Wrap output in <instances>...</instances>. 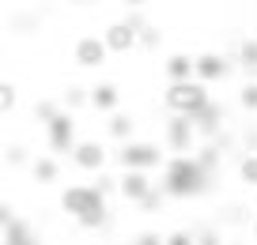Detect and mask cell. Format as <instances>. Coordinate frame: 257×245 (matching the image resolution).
I'll use <instances>...</instances> for the list:
<instances>
[{
    "label": "cell",
    "instance_id": "obj_16",
    "mask_svg": "<svg viewBox=\"0 0 257 245\" xmlns=\"http://www.w3.org/2000/svg\"><path fill=\"white\" fill-rule=\"evenodd\" d=\"M133 132H137V121H133V113H110V121H106V136L117 143H128L133 140Z\"/></svg>",
    "mask_w": 257,
    "mask_h": 245
},
{
    "label": "cell",
    "instance_id": "obj_17",
    "mask_svg": "<svg viewBox=\"0 0 257 245\" xmlns=\"http://www.w3.org/2000/svg\"><path fill=\"white\" fill-rule=\"evenodd\" d=\"M87 106H91V87H83V83H68V87H64V95H61V110L80 113V110H87Z\"/></svg>",
    "mask_w": 257,
    "mask_h": 245
},
{
    "label": "cell",
    "instance_id": "obj_15",
    "mask_svg": "<svg viewBox=\"0 0 257 245\" xmlns=\"http://www.w3.org/2000/svg\"><path fill=\"white\" fill-rule=\"evenodd\" d=\"M163 76H167V83H185V79H193V57L189 53H170L167 61H163Z\"/></svg>",
    "mask_w": 257,
    "mask_h": 245
},
{
    "label": "cell",
    "instance_id": "obj_3",
    "mask_svg": "<svg viewBox=\"0 0 257 245\" xmlns=\"http://www.w3.org/2000/svg\"><path fill=\"white\" fill-rule=\"evenodd\" d=\"M208 102H212V87H204L201 79L167 83V91H163V106H167V113H178V117H197Z\"/></svg>",
    "mask_w": 257,
    "mask_h": 245
},
{
    "label": "cell",
    "instance_id": "obj_5",
    "mask_svg": "<svg viewBox=\"0 0 257 245\" xmlns=\"http://www.w3.org/2000/svg\"><path fill=\"white\" fill-rule=\"evenodd\" d=\"M193 147H197V128H193V121L170 113L167 125H163V151H167V155H193Z\"/></svg>",
    "mask_w": 257,
    "mask_h": 245
},
{
    "label": "cell",
    "instance_id": "obj_4",
    "mask_svg": "<svg viewBox=\"0 0 257 245\" xmlns=\"http://www.w3.org/2000/svg\"><path fill=\"white\" fill-rule=\"evenodd\" d=\"M113 162L121 170H144V174H152V170H159L167 162V151L152 140H128V143H117Z\"/></svg>",
    "mask_w": 257,
    "mask_h": 245
},
{
    "label": "cell",
    "instance_id": "obj_20",
    "mask_svg": "<svg viewBox=\"0 0 257 245\" xmlns=\"http://www.w3.org/2000/svg\"><path fill=\"white\" fill-rule=\"evenodd\" d=\"M16 106H19V87L12 83V79H0V117L12 113Z\"/></svg>",
    "mask_w": 257,
    "mask_h": 245
},
{
    "label": "cell",
    "instance_id": "obj_36",
    "mask_svg": "<svg viewBox=\"0 0 257 245\" xmlns=\"http://www.w3.org/2000/svg\"><path fill=\"white\" fill-rule=\"evenodd\" d=\"M0 64H4V42H0Z\"/></svg>",
    "mask_w": 257,
    "mask_h": 245
},
{
    "label": "cell",
    "instance_id": "obj_32",
    "mask_svg": "<svg viewBox=\"0 0 257 245\" xmlns=\"http://www.w3.org/2000/svg\"><path fill=\"white\" fill-rule=\"evenodd\" d=\"M12 219H16V215H12V207H4V200H0V234H4V226H8Z\"/></svg>",
    "mask_w": 257,
    "mask_h": 245
},
{
    "label": "cell",
    "instance_id": "obj_12",
    "mask_svg": "<svg viewBox=\"0 0 257 245\" xmlns=\"http://www.w3.org/2000/svg\"><path fill=\"white\" fill-rule=\"evenodd\" d=\"M193 121V128H197V136H204V140H219V132H223V121H227V113H223V106L212 98L208 106H204L197 117H189Z\"/></svg>",
    "mask_w": 257,
    "mask_h": 245
},
{
    "label": "cell",
    "instance_id": "obj_24",
    "mask_svg": "<svg viewBox=\"0 0 257 245\" xmlns=\"http://www.w3.org/2000/svg\"><path fill=\"white\" fill-rule=\"evenodd\" d=\"M4 162H8V166H27L31 155H27L23 143H8V147H4Z\"/></svg>",
    "mask_w": 257,
    "mask_h": 245
},
{
    "label": "cell",
    "instance_id": "obj_21",
    "mask_svg": "<svg viewBox=\"0 0 257 245\" xmlns=\"http://www.w3.org/2000/svg\"><path fill=\"white\" fill-rule=\"evenodd\" d=\"M238 181L257 185V151H246V155L238 158Z\"/></svg>",
    "mask_w": 257,
    "mask_h": 245
},
{
    "label": "cell",
    "instance_id": "obj_18",
    "mask_svg": "<svg viewBox=\"0 0 257 245\" xmlns=\"http://www.w3.org/2000/svg\"><path fill=\"white\" fill-rule=\"evenodd\" d=\"M31 177L38 185H53L57 177H61V166H57V158L53 155H38V158H31Z\"/></svg>",
    "mask_w": 257,
    "mask_h": 245
},
{
    "label": "cell",
    "instance_id": "obj_19",
    "mask_svg": "<svg viewBox=\"0 0 257 245\" xmlns=\"http://www.w3.org/2000/svg\"><path fill=\"white\" fill-rule=\"evenodd\" d=\"M238 68L246 72V79H257V38H242V46H238Z\"/></svg>",
    "mask_w": 257,
    "mask_h": 245
},
{
    "label": "cell",
    "instance_id": "obj_8",
    "mask_svg": "<svg viewBox=\"0 0 257 245\" xmlns=\"http://www.w3.org/2000/svg\"><path fill=\"white\" fill-rule=\"evenodd\" d=\"M72 61H76V68H87V72L102 68L110 61V49L102 46V34H80L72 42Z\"/></svg>",
    "mask_w": 257,
    "mask_h": 245
},
{
    "label": "cell",
    "instance_id": "obj_23",
    "mask_svg": "<svg viewBox=\"0 0 257 245\" xmlns=\"http://www.w3.org/2000/svg\"><path fill=\"white\" fill-rule=\"evenodd\" d=\"M57 113H61V106H57L53 98H38V102H34V117H38L42 125H49V121H53Z\"/></svg>",
    "mask_w": 257,
    "mask_h": 245
},
{
    "label": "cell",
    "instance_id": "obj_33",
    "mask_svg": "<svg viewBox=\"0 0 257 245\" xmlns=\"http://www.w3.org/2000/svg\"><path fill=\"white\" fill-rule=\"evenodd\" d=\"M249 237L257 241V215H253V222H249Z\"/></svg>",
    "mask_w": 257,
    "mask_h": 245
},
{
    "label": "cell",
    "instance_id": "obj_9",
    "mask_svg": "<svg viewBox=\"0 0 257 245\" xmlns=\"http://www.w3.org/2000/svg\"><path fill=\"white\" fill-rule=\"evenodd\" d=\"M106 162H110V151H106L102 140H80V143L72 147V166H76V170L98 174V170H106Z\"/></svg>",
    "mask_w": 257,
    "mask_h": 245
},
{
    "label": "cell",
    "instance_id": "obj_2",
    "mask_svg": "<svg viewBox=\"0 0 257 245\" xmlns=\"http://www.w3.org/2000/svg\"><path fill=\"white\" fill-rule=\"evenodd\" d=\"M61 211H68L83 230H98L110 219V207H106V196L95 189V185H64L61 189Z\"/></svg>",
    "mask_w": 257,
    "mask_h": 245
},
{
    "label": "cell",
    "instance_id": "obj_27",
    "mask_svg": "<svg viewBox=\"0 0 257 245\" xmlns=\"http://www.w3.org/2000/svg\"><path fill=\"white\" fill-rule=\"evenodd\" d=\"M133 245H167V234H159V230H140V234L133 237Z\"/></svg>",
    "mask_w": 257,
    "mask_h": 245
},
{
    "label": "cell",
    "instance_id": "obj_28",
    "mask_svg": "<svg viewBox=\"0 0 257 245\" xmlns=\"http://www.w3.org/2000/svg\"><path fill=\"white\" fill-rule=\"evenodd\" d=\"M167 245H197V234L193 230H174V234H167Z\"/></svg>",
    "mask_w": 257,
    "mask_h": 245
},
{
    "label": "cell",
    "instance_id": "obj_6",
    "mask_svg": "<svg viewBox=\"0 0 257 245\" xmlns=\"http://www.w3.org/2000/svg\"><path fill=\"white\" fill-rule=\"evenodd\" d=\"M76 113H68V110H61L53 121L46 125V143H49V151L53 155H72V147L80 140H76Z\"/></svg>",
    "mask_w": 257,
    "mask_h": 245
},
{
    "label": "cell",
    "instance_id": "obj_25",
    "mask_svg": "<svg viewBox=\"0 0 257 245\" xmlns=\"http://www.w3.org/2000/svg\"><path fill=\"white\" fill-rule=\"evenodd\" d=\"M91 185H95V189L102 192V196H110V192H117V174H110V170H98Z\"/></svg>",
    "mask_w": 257,
    "mask_h": 245
},
{
    "label": "cell",
    "instance_id": "obj_35",
    "mask_svg": "<svg viewBox=\"0 0 257 245\" xmlns=\"http://www.w3.org/2000/svg\"><path fill=\"white\" fill-rule=\"evenodd\" d=\"M72 4H83V8H87V4H98V0H72Z\"/></svg>",
    "mask_w": 257,
    "mask_h": 245
},
{
    "label": "cell",
    "instance_id": "obj_10",
    "mask_svg": "<svg viewBox=\"0 0 257 245\" xmlns=\"http://www.w3.org/2000/svg\"><path fill=\"white\" fill-rule=\"evenodd\" d=\"M102 46L110 49V57H125V53H133V49H140V34L133 31L125 19H113L102 31Z\"/></svg>",
    "mask_w": 257,
    "mask_h": 245
},
{
    "label": "cell",
    "instance_id": "obj_30",
    "mask_svg": "<svg viewBox=\"0 0 257 245\" xmlns=\"http://www.w3.org/2000/svg\"><path fill=\"white\" fill-rule=\"evenodd\" d=\"M12 27H16V31H34V27H38V16H16Z\"/></svg>",
    "mask_w": 257,
    "mask_h": 245
},
{
    "label": "cell",
    "instance_id": "obj_14",
    "mask_svg": "<svg viewBox=\"0 0 257 245\" xmlns=\"http://www.w3.org/2000/svg\"><path fill=\"white\" fill-rule=\"evenodd\" d=\"M0 245H42V241H38V234H34V226L27 219H12L4 226V234H0Z\"/></svg>",
    "mask_w": 257,
    "mask_h": 245
},
{
    "label": "cell",
    "instance_id": "obj_29",
    "mask_svg": "<svg viewBox=\"0 0 257 245\" xmlns=\"http://www.w3.org/2000/svg\"><path fill=\"white\" fill-rule=\"evenodd\" d=\"M197 245H223V237H219V230H201V234H197Z\"/></svg>",
    "mask_w": 257,
    "mask_h": 245
},
{
    "label": "cell",
    "instance_id": "obj_7",
    "mask_svg": "<svg viewBox=\"0 0 257 245\" xmlns=\"http://www.w3.org/2000/svg\"><path fill=\"white\" fill-rule=\"evenodd\" d=\"M234 64L227 61L223 53H216V49H204V53L193 57V79H201L204 87H212V83H223L227 76H231Z\"/></svg>",
    "mask_w": 257,
    "mask_h": 245
},
{
    "label": "cell",
    "instance_id": "obj_11",
    "mask_svg": "<svg viewBox=\"0 0 257 245\" xmlns=\"http://www.w3.org/2000/svg\"><path fill=\"white\" fill-rule=\"evenodd\" d=\"M152 189H155V185H152V177H148L144 170H121V177H117V196H121V200L140 204Z\"/></svg>",
    "mask_w": 257,
    "mask_h": 245
},
{
    "label": "cell",
    "instance_id": "obj_34",
    "mask_svg": "<svg viewBox=\"0 0 257 245\" xmlns=\"http://www.w3.org/2000/svg\"><path fill=\"white\" fill-rule=\"evenodd\" d=\"M125 4H128V8H144L148 0H125Z\"/></svg>",
    "mask_w": 257,
    "mask_h": 245
},
{
    "label": "cell",
    "instance_id": "obj_22",
    "mask_svg": "<svg viewBox=\"0 0 257 245\" xmlns=\"http://www.w3.org/2000/svg\"><path fill=\"white\" fill-rule=\"evenodd\" d=\"M238 106L246 113H257V79H246L238 87Z\"/></svg>",
    "mask_w": 257,
    "mask_h": 245
},
{
    "label": "cell",
    "instance_id": "obj_26",
    "mask_svg": "<svg viewBox=\"0 0 257 245\" xmlns=\"http://www.w3.org/2000/svg\"><path fill=\"white\" fill-rule=\"evenodd\" d=\"M159 42H163V31H159L155 23H148L144 31H140V49H155Z\"/></svg>",
    "mask_w": 257,
    "mask_h": 245
},
{
    "label": "cell",
    "instance_id": "obj_31",
    "mask_svg": "<svg viewBox=\"0 0 257 245\" xmlns=\"http://www.w3.org/2000/svg\"><path fill=\"white\" fill-rule=\"evenodd\" d=\"M242 143H246V151H257V128H246V132H242Z\"/></svg>",
    "mask_w": 257,
    "mask_h": 245
},
{
    "label": "cell",
    "instance_id": "obj_1",
    "mask_svg": "<svg viewBox=\"0 0 257 245\" xmlns=\"http://www.w3.org/2000/svg\"><path fill=\"white\" fill-rule=\"evenodd\" d=\"M212 177H216V174L204 170L193 155H167L159 189H163V196H170V200H189V196L208 192Z\"/></svg>",
    "mask_w": 257,
    "mask_h": 245
},
{
    "label": "cell",
    "instance_id": "obj_37",
    "mask_svg": "<svg viewBox=\"0 0 257 245\" xmlns=\"http://www.w3.org/2000/svg\"><path fill=\"white\" fill-rule=\"evenodd\" d=\"M231 245H242V241H231Z\"/></svg>",
    "mask_w": 257,
    "mask_h": 245
},
{
    "label": "cell",
    "instance_id": "obj_13",
    "mask_svg": "<svg viewBox=\"0 0 257 245\" xmlns=\"http://www.w3.org/2000/svg\"><path fill=\"white\" fill-rule=\"evenodd\" d=\"M117 106H121L117 83H95V87H91V110H98V113H117Z\"/></svg>",
    "mask_w": 257,
    "mask_h": 245
}]
</instances>
